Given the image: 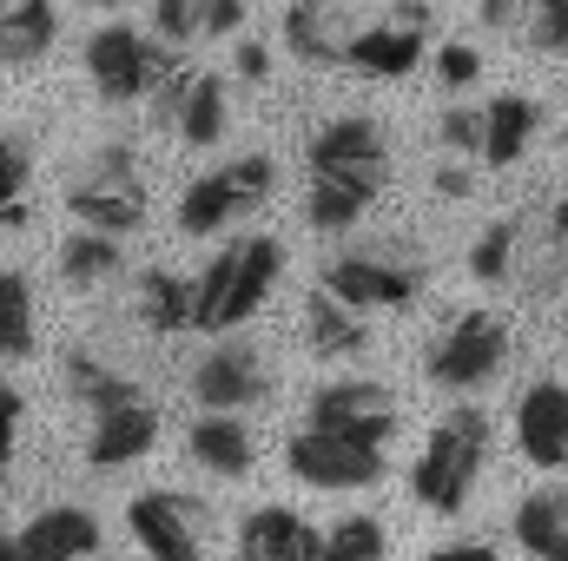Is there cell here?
<instances>
[{"mask_svg":"<svg viewBox=\"0 0 568 561\" xmlns=\"http://www.w3.org/2000/svg\"><path fill=\"white\" fill-rule=\"evenodd\" d=\"M60 384H67V397L93 417V429H87V462H93V469H133V462L152 456V442H159V410H152V397H145L126 370H113V364L93 357V350H67Z\"/></svg>","mask_w":568,"mask_h":561,"instance_id":"obj_1","label":"cell"},{"mask_svg":"<svg viewBox=\"0 0 568 561\" xmlns=\"http://www.w3.org/2000/svg\"><path fill=\"white\" fill-rule=\"evenodd\" d=\"M284 278V245L265 232H245L232 245L212 252V265L192 278V330L205 337H225L232 324H252L258 304L278 290Z\"/></svg>","mask_w":568,"mask_h":561,"instance_id":"obj_2","label":"cell"},{"mask_svg":"<svg viewBox=\"0 0 568 561\" xmlns=\"http://www.w3.org/2000/svg\"><path fill=\"white\" fill-rule=\"evenodd\" d=\"M489 436H496V422L483 417L476 404L449 410L429 429L424 456L410 462V496L424 502L429 516H463L469 509V489H476V476L489 462Z\"/></svg>","mask_w":568,"mask_h":561,"instance_id":"obj_3","label":"cell"},{"mask_svg":"<svg viewBox=\"0 0 568 561\" xmlns=\"http://www.w3.org/2000/svg\"><path fill=\"white\" fill-rule=\"evenodd\" d=\"M67 212L87 225V232H106V238H133L145 218H152V192L140 178V152L120 140L93 145L87 165L67 178Z\"/></svg>","mask_w":568,"mask_h":561,"instance_id":"obj_4","label":"cell"},{"mask_svg":"<svg viewBox=\"0 0 568 561\" xmlns=\"http://www.w3.org/2000/svg\"><path fill=\"white\" fill-rule=\"evenodd\" d=\"M272 192H278V159L272 152H239L232 165H212L205 178H192L179 192V232L212 238V232L252 218L258 205H272Z\"/></svg>","mask_w":568,"mask_h":561,"instance_id":"obj_5","label":"cell"},{"mask_svg":"<svg viewBox=\"0 0 568 561\" xmlns=\"http://www.w3.org/2000/svg\"><path fill=\"white\" fill-rule=\"evenodd\" d=\"M509 357H516V330L503 310H456L429 344L424 377L436 390H483L509 370Z\"/></svg>","mask_w":568,"mask_h":561,"instance_id":"obj_6","label":"cell"},{"mask_svg":"<svg viewBox=\"0 0 568 561\" xmlns=\"http://www.w3.org/2000/svg\"><path fill=\"white\" fill-rule=\"evenodd\" d=\"M324 290L344 297L351 310H410L424 297V258L397 252V245H364L324 265Z\"/></svg>","mask_w":568,"mask_h":561,"instance_id":"obj_7","label":"cell"},{"mask_svg":"<svg viewBox=\"0 0 568 561\" xmlns=\"http://www.w3.org/2000/svg\"><path fill=\"white\" fill-rule=\"evenodd\" d=\"M172 60H179V53H172L165 40L140 33L133 20H106V27H93V40H87V80H93V93H100L106 106L145 100V86H152Z\"/></svg>","mask_w":568,"mask_h":561,"instance_id":"obj_8","label":"cell"},{"mask_svg":"<svg viewBox=\"0 0 568 561\" xmlns=\"http://www.w3.org/2000/svg\"><path fill=\"white\" fill-rule=\"evenodd\" d=\"M311 429H331V436L364 442V449H390L397 429H404V410L371 377H331V384L311 390Z\"/></svg>","mask_w":568,"mask_h":561,"instance_id":"obj_9","label":"cell"},{"mask_svg":"<svg viewBox=\"0 0 568 561\" xmlns=\"http://www.w3.org/2000/svg\"><path fill=\"white\" fill-rule=\"evenodd\" d=\"M126 529L145 549V561H205L212 549V509L179 489H145L126 509Z\"/></svg>","mask_w":568,"mask_h":561,"instance_id":"obj_10","label":"cell"},{"mask_svg":"<svg viewBox=\"0 0 568 561\" xmlns=\"http://www.w3.org/2000/svg\"><path fill=\"white\" fill-rule=\"evenodd\" d=\"M284 462H291V476L304 482V489H377L384 476H390V456L384 449H364V442H344V436H331V429H297L291 442H284Z\"/></svg>","mask_w":568,"mask_h":561,"instance_id":"obj_11","label":"cell"},{"mask_svg":"<svg viewBox=\"0 0 568 561\" xmlns=\"http://www.w3.org/2000/svg\"><path fill=\"white\" fill-rule=\"evenodd\" d=\"M265 390H272V377H265L258 344H245V337H232V330L192 364V397H199V410H232V417H245L252 404H265Z\"/></svg>","mask_w":568,"mask_h":561,"instance_id":"obj_12","label":"cell"},{"mask_svg":"<svg viewBox=\"0 0 568 561\" xmlns=\"http://www.w3.org/2000/svg\"><path fill=\"white\" fill-rule=\"evenodd\" d=\"M509 284H523L529 297L568 290V198L516 218V265H509Z\"/></svg>","mask_w":568,"mask_h":561,"instance_id":"obj_13","label":"cell"},{"mask_svg":"<svg viewBox=\"0 0 568 561\" xmlns=\"http://www.w3.org/2000/svg\"><path fill=\"white\" fill-rule=\"evenodd\" d=\"M516 449L542 476L568 469V384H556V377L523 384V397H516Z\"/></svg>","mask_w":568,"mask_h":561,"instance_id":"obj_14","label":"cell"},{"mask_svg":"<svg viewBox=\"0 0 568 561\" xmlns=\"http://www.w3.org/2000/svg\"><path fill=\"white\" fill-rule=\"evenodd\" d=\"M390 192V165H357V172H311L304 185V225L311 232H351L377 198Z\"/></svg>","mask_w":568,"mask_h":561,"instance_id":"obj_15","label":"cell"},{"mask_svg":"<svg viewBox=\"0 0 568 561\" xmlns=\"http://www.w3.org/2000/svg\"><path fill=\"white\" fill-rule=\"evenodd\" d=\"M311 172H357V165H390V133L371 113H331L311 140H304Z\"/></svg>","mask_w":568,"mask_h":561,"instance_id":"obj_16","label":"cell"},{"mask_svg":"<svg viewBox=\"0 0 568 561\" xmlns=\"http://www.w3.org/2000/svg\"><path fill=\"white\" fill-rule=\"evenodd\" d=\"M93 555H100V516L73 509V502L40 509L13 536V561H93Z\"/></svg>","mask_w":568,"mask_h":561,"instance_id":"obj_17","label":"cell"},{"mask_svg":"<svg viewBox=\"0 0 568 561\" xmlns=\"http://www.w3.org/2000/svg\"><path fill=\"white\" fill-rule=\"evenodd\" d=\"M424 60H429V33H417V27L377 20L364 33H344V67L357 80H410Z\"/></svg>","mask_w":568,"mask_h":561,"instance_id":"obj_18","label":"cell"},{"mask_svg":"<svg viewBox=\"0 0 568 561\" xmlns=\"http://www.w3.org/2000/svg\"><path fill=\"white\" fill-rule=\"evenodd\" d=\"M185 449H192V462L205 476H225V482L252 476V462H258L252 429H245V417H232V410H199V417L185 422Z\"/></svg>","mask_w":568,"mask_h":561,"instance_id":"obj_19","label":"cell"},{"mask_svg":"<svg viewBox=\"0 0 568 561\" xmlns=\"http://www.w3.org/2000/svg\"><path fill=\"white\" fill-rule=\"evenodd\" d=\"M311 555H317V529L284 502H265L239 522V561H311Z\"/></svg>","mask_w":568,"mask_h":561,"instance_id":"obj_20","label":"cell"},{"mask_svg":"<svg viewBox=\"0 0 568 561\" xmlns=\"http://www.w3.org/2000/svg\"><path fill=\"white\" fill-rule=\"evenodd\" d=\"M304 344L324 357V364H351V357H364L371 350V324H364V310H351L344 297H331L324 284L304 297Z\"/></svg>","mask_w":568,"mask_h":561,"instance_id":"obj_21","label":"cell"},{"mask_svg":"<svg viewBox=\"0 0 568 561\" xmlns=\"http://www.w3.org/2000/svg\"><path fill=\"white\" fill-rule=\"evenodd\" d=\"M284 53L311 73H331L344 67V20L331 0H291L284 7Z\"/></svg>","mask_w":568,"mask_h":561,"instance_id":"obj_22","label":"cell"},{"mask_svg":"<svg viewBox=\"0 0 568 561\" xmlns=\"http://www.w3.org/2000/svg\"><path fill=\"white\" fill-rule=\"evenodd\" d=\"M542 133V106L529 93H496L483 106V140H476V159L483 165H516Z\"/></svg>","mask_w":568,"mask_h":561,"instance_id":"obj_23","label":"cell"},{"mask_svg":"<svg viewBox=\"0 0 568 561\" xmlns=\"http://www.w3.org/2000/svg\"><path fill=\"white\" fill-rule=\"evenodd\" d=\"M60 40L53 0H0V67H40Z\"/></svg>","mask_w":568,"mask_h":561,"instance_id":"obj_24","label":"cell"},{"mask_svg":"<svg viewBox=\"0 0 568 561\" xmlns=\"http://www.w3.org/2000/svg\"><path fill=\"white\" fill-rule=\"evenodd\" d=\"M509 536L529 549L536 561H568V489H536L516 502Z\"/></svg>","mask_w":568,"mask_h":561,"instance_id":"obj_25","label":"cell"},{"mask_svg":"<svg viewBox=\"0 0 568 561\" xmlns=\"http://www.w3.org/2000/svg\"><path fill=\"white\" fill-rule=\"evenodd\" d=\"M133 304H140V324L152 330V337H179V330H192V278H179L172 265H145Z\"/></svg>","mask_w":568,"mask_h":561,"instance_id":"obj_26","label":"cell"},{"mask_svg":"<svg viewBox=\"0 0 568 561\" xmlns=\"http://www.w3.org/2000/svg\"><path fill=\"white\" fill-rule=\"evenodd\" d=\"M126 272V238H106V232H67L60 245V284L67 290H100L106 278Z\"/></svg>","mask_w":568,"mask_h":561,"instance_id":"obj_27","label":"cell"},{"mask_svg":"<svg viewBox=\"0 0 568 561\" xmlns=\"http://www.w3.org/2000/svg\"><path fill=\"white\" fill-rule=\"evenodd\" d=\"M225 126H232L225 80H219V73H192V86H185V100H179V120H172V133H179L185 145H199V152H212V145L225 140Z\"/></svg>","mask_w":568,"mask_h":561,"instance_id":"obj_28","label":"cell"},{"mask_svg":"<svg viewBox=\"0 0 568 561\" xmlns=\"http://www.w3.org/2000/svg\"><path fill=\"white\" fill-rule=\"evenodd\" d=\"M33 344H40V330H33V284H27V272H13L0 258V364H27Z\"/></svg>","mask_w":568,"mask_h":561,"instance_id":"obj_29","label":"cell"},{"mask_svg":"<svg viewBox=\"0 0 568 561\" xmlns=\"http://www.w3.org/2000/svg\"><path fill=\"white\" fill-rule=\"evenodd\" d=\"M390 555V529L377 516H344L331 529H317V555L311 561H384Z\"/></svg>","mask_w":568,"mask_h":561,"instance_id":"obj_30","label":"cell"},{"mask_svg":"<svg viewBox=\"0 0 568 561\" xmlns=\"http://www.w3.org/2000/svg\"><path fill=\"white\" fill-rule=\"evenodd\" d=\"M27 178H33V152L0 133V232H27V225H33Z\"/></svg>","mask_w":568,"mask_h":561,"instance_id":"obj_31","label":"cell"},{"mask_svg":"<svg viewBox=\"0 0 568 561\" xmlns=\"http://www.w3.org/2000/svg\"><path fill=\"white\" fill-rule=\"evenodd\" d=\"M509 265H516V218H496V225L469 245V278L476 284H509Z\"/></svg>","mask_w":568,"mask_h":561,"instance_id":"obj_32","label":"cell"},{"mask_svg":"<svg viewBox=\"0 0 568 561\" xmlns=\"http://www.w3.org/2000/svg\"><path fill=\"white\" fill-rule=\"evenodd\" d=\"M523 33H529L536 53H568V0H529Z\"/></svg>","mask_w":568,"mask_h":561,"instance_id":"obj_33","label":"cell"},{"mask_svg":"<svg viewBox=\"0 0 568 561\" xmlns=\"http://www.w3.org/2000/svg\"><path fill=\"white\" fill-rule=\"evenodd\" d=\"M205 7H212V0H152V27H159V40H172V47L199 40Z\"/></svg>","mask_w":568,"mask_h":561,"instance_id":"obj_34","label":"cell"},{"mask_svg":"<svg viewBox=\"0 0 568 561\" xmlns=\"http://www.w3.org/2000/svg\"><path fill=\"white\" fill-rule=\"evenodd\" d=\"M436 80H443L449 93L476 86V80H483V53H476L469 40H443V47H436Z\"/></svg>","mask_w":568,"mask_h":561,"instance_id":"obj_35","label":"cell"},{"mask_svg":"<svg viewBox=\"0 0 568 561\" xmlns=\"http://www.w3.org/2000/svg\"><path fill=\"white\" fill-rule=\"evenodd\" d=\"M483 140V106H443L436 113V145L443 152H476Z\"/></svg>","mask_w":568,"mask_h":561,"instance_id":"obj_36","label":"cell"},{"mask_svg":"<svg viewBox=\"0 0 568 561\" xmlns=\"http://www.w3.org/2000/svg\"><path fill=\"white\" fill-rule=\"evenodd\" d=\"M20 429H27V397L0 384V456H20Z\"/></svg>","mask_w":568,"mask_h":561,"instance_id":"obj_37","label":"cell"},{"mask_svg":"<svg viewBox=\"0 0 568 561\" xmlns=\"http://www.w3.org/2000/svg\"><path fill=\"white\" fill-rule=\"evenodd\" d=\"M245 27V0H212L205 7V27H199V40H232Z\"/></svg>","mask_w":568,"mask_h":561,"instance_id":"obj_38","label":"cell"},{"mask_svg":"<svg viewBox=\"0 0 568 561\" xmlns=\"http://www.w3.org/2000/svg\"><path fill=\"white\" fill-rule=\"evenodd\" d=\"M232 60H239V80H245V86H265V80H272V47H265V40H239Z\"/></svg>","mask_w":568,"mask_h":561,"instance_id":"obj_39","label":"cell"},{"mask_svg":"<svg viewBox=\"0 0 568 561\" xmlns=\"http://www.w3.org/2000/svg\"><path fill=\"white\" fill-rule=\"evenodd\" d=\"M523 7H529V0H476V20H483L489 33H516V27H523Z\"/></svg>","mask_w":568,"mask_h":561,"instance_id":"obj_40","label":"cell"},{"mask_svg":"<svg viewBox=\"0 0 568 561\" xmlns=\"http://www.w3.org/2000/svg\"><path fill=\"white\" fill-rule=\"evenodd\" d=\"M384 20H397V27H417V33H429L436 27V7L429 0H390V13Z\"/></svg>","mask_w":568,"mask_h":561,"instance_id":"obj_41","label":"cell"},{"mask_svg":"<svg viewBox=\"0 0 568 561\" xmlns=\"http://www.w3.org/2000/svg\"><path fill=\"white\" fill-rule=\"evenodd\" d=\"M429 185H436V198H469V192H476V178H469L463 165H436Z\"/></svg>","mask_w":568,"mask_h":561,"instance_id":"obj_42","label":"cell"},{"mask_svg":"<svg viewBox=\"0 0 568 561\" xmlns=\"http://www.w3.org/2000/svg\"><path fill=\"white\" fill-rule=\"evenodd\" d=\"M424 561H503L496 549H483V542H456V549H429Z\"/></svg>","mask_w":568,"mask_h":561,"instance_id":"obj_43","label":"cell"},{"mask_svg":"<svg viewBox=\"0 0 568 561\" xmlns=\"http://www.w3.org/2000/svg\"><path fill=\"white\" fill-rule=\"evenodd\" d=\"M0 561H13V529L0 522Z\"/></svg>","mask_w":568,"mask_h":561,"instance_id":"obj_44","label":"cell"},{"mask_svg":"<svg viewBox=\"0 0 568 561\" xmlns=\"http://www.w3.org/2000/svg\"><path fill=\"white\" fill-rule=\"evenodd\" d=\"M7 476H13V456H0V482H7Z\"/></svg>","mask_w":568,"mask_h":561,"instance_id":"obj_45","label":"cell"},{"mask_svg":"<svg viewBox=\"0 0 568 561\" xmlns=\"http://www.w3.org/2000/svg\"><path fill=\"white\" fill-rule=\"evenodd\" d=\"M93 7H120V0H93Z\"/></svg>","mask_w":568,"mask_h":561,"instance_id":"obj_46","label":"cell"},{"mask_svg":"<svg viewBox=\"0 0 568 561\" xmlns=\"http://www.w3.org/2000/svg\"><path fill=\"white\" fill-rule=\"evenodd\" d=\"M562 350H568V324H562Z\"/></svg>","mask_w":568,"mask_h":561,"instance_id":"obj_47","label":"cell"}]
</instances>
